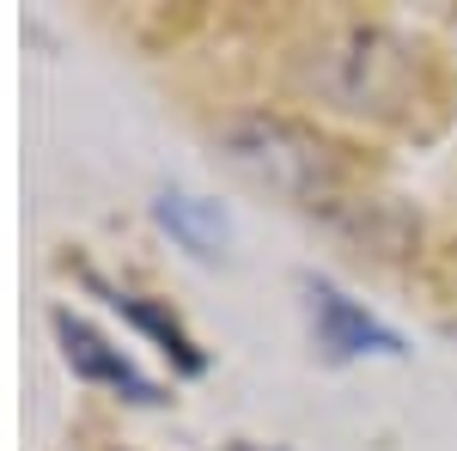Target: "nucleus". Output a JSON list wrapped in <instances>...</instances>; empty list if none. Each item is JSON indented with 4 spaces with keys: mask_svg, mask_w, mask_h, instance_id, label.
Wrapping results in <instances>:
<instances>
[{
    "mask_svg": "<svg viewBox=\"0 0 457 451\" xmlns=\"http://www.w3.org/2000/svg\"><path fill=\"white\" fill-rule=\"evenodd\" d=\"M220 146H226V159L245 177L269 183L275 196L323 213V220L342 213L348 202H360L348 146H336L329 135H317L312 122H299V116L245 110V116H232V122L220 129Z\"/></svg>",
    "mask_w": 457,
    "mask_h": 451,
    "instance_id": "obj_1",
    "label": "nucleus"
},
{
    "mask_svg": "<svg viewBox=\"0 0 457 451\" xmlns=\"http://www.w3.org/2000/svg\"><path fill=\"white\" fill-rule=\"evenodd\" d=\"M305 86L342 110L403 122L421 98V49L378 31V25H353V31H336L312 49Z\"/></svg>",
    "mask_w": 457,
    "mask_h": 451,
    "instance_id": "obj_2",
    "label": "nucleus"
},
{
    "mask_svg": "<svg viewBox=\"0 0 457 451\" xmlns=\"http://www.w3.org/2000/svg\"><path fill=\"white\" fill-rule=\"evenodd\" d=\"M299 293H305V317H312V336L323 347V360L342 366V360H366V354H378V360H403L409 354L390 323H378L329 275H299Z\"/></svg>",
    "mask_w": 457,
    "mask_h": 451,
    "instance_id": "obj_3",
    "label": "nucleus"
},
{
    "mask_svg": "<svg viewBox=\"0 0 457 451\" xmlns=\"http://www.w3.org/2000/svg\"><path fill=\"white\" fill-rule=\"evenodd\" d=\"M49 330H55V342H62V360H68L73 379L86 384H104V390H116V397H129V403H141V409H159L165 403V390L146 379L141 366L122 354L116 342H104L86 317H73L68 305H55L49 312Z\"/></svg>",
    "mask_w": 457,
    "mask_h": 451,
    "instance_id": "obj_4",
    "label": "nucleus"
},
{
    "mask_svg": "<svg viewBox=\"0 0 457 451\" xmlns=\"http://www.w3.org/2000/svg\"><path fill=\"white\" fill-rule=\"evenodd\" d=\"M86 287H92L98 299H110V312H122L135 330H141V336H153V342H159V354L171 360L177 372H208V354L195 347V336H189V330H183V323H177L159 299L129 293V287H110V280H98V275H86Z\"/></svg>",
    "mask_w": 457,
    "mask_h": 451,
    "instance_id": "obj_5",
    "label": "nucleus"
},
{
    "mask_svg": "<svg viewBox=\"0 0 457 451\" xmlns=\"http://www.w3.org/2000/svg\"><path fill=\"white\" fill-rule=\"evenodd\" d=\"M153 220L171 232L189 256H220L226 238H232V220L220 202L208 196H189V189H159V202H153Z\"/></svg>",
    "mask_w": 457,
    "mask_h": 451,
    "instance_id": "obj_6",
    "label": "nucleus"
},
{
    "mask_svg": "<svg viewBox=\"0 0 457 451\" xmlns=\"http://www.w3.org/2000/svg\"><path fill=\"white\" fill-rule=\"evenodd\" d=\"M232 451H262V446H232Z\"/></svg>",
    "mask_w": 457,
    "mask_h": 451,
    "instance_id": "obj_7",
    "label": "nucleus"
}]
</instances>
